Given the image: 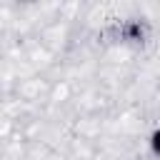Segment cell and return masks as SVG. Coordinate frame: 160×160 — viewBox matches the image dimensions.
I'll use <instances>...</instances> for the list:
<instances>
[{
  "label": "cell",
  "mask_w": 160,
  "mask_h": 160,
  "mask_svg": "<svg viewBox=\"0 0 160 160\" xmlns=\"http://www.w3.org/2000/svg\"><path fill=\"white\" fill-rule=\"evenodd\" d=\"M152 148H155V152L160 150V132H152Z\"/></svg>",
  "instance_id": "1"
}]
</instances>
